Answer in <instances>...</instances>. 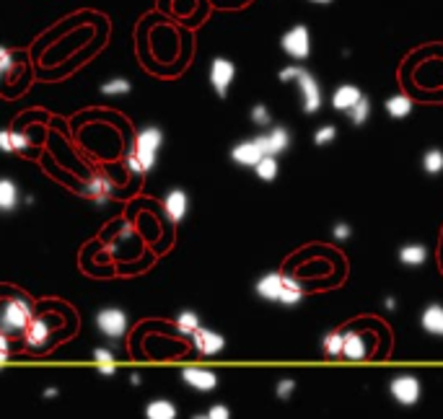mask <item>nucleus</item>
Segmentation results:
<instances>
[{
  "mask_svg": "<svg viewBox=\"0 0 443 419\" xmlns=\"http://www.w3.org/2000/svg\"><path fill=\"white\" fill-rule=\"evenodd\" d=\"M254 290H257L259 298L282 303V306H296L304 298V285L299 280L290 275H280V272H270V275L259 277Z\"/></svg>",
  "mask_w": 443,
  "mask_h": 419,
  "instance_id": "nucleus-1",
  "label": "nucleus"
},
{
  "mask_svg": "<svg viewBox=\"0 0 443 419\" xmlns=\"http://www.w3.org/2000/svg\"><path fill=\"white\" fill-rule=\"evenodd\" d=\"M34 318L32 303L21 298V295H8L0 301V332L6 337H16L24 334L29 321Z\"/></svg>",
  "mask_w": 443,
  "mask_h": 419,
  "instance_id": "nucleus-2",
  "label": "nucleus"
},
{
  "mask_svg": "<svg viewBox=\"0 0 443 419\" xmlns=\"http://www.w3.org/2000/svg\"><path fill=\"white\" fill-rule=\"evenodd\" d=\"M280 80L288 83V80H296L301 88V96H304V111L306 114H314L322 106V88L316 83V78L304 68H282L280 70Z\"/></svg>",
  "mask_w": 443,
  "mask_h": 419,
  "instance_id": "nucleus-3",
  "label": "nucleus"
},
{
  "mask_svg": "<svg viewBox=\"0 0 443 419\" xmlns=\"http://www.w3.org/2000/svg\"><path fill=\"white\" fill-rule=\"evenodd\" d=\"M280 47L285 55H290L293 60H306L311 55V37H308V29L304 24L293 26L288 32L282 34Z\"/></svg>",
  "mask_w": 443,
  "mask_h": 419,
  "instance_id": "nucleus-4",
  "label": "nucleus"
},
{
  "mask_svg": "<svg viewBox=\"0 0 443 419\" xmlns=\"http://www.w3.org/2000/svg\"><path fill=\"white\" fill-rule=\"evenodd\" d=\"M96 329L109 339H120L127 332V313L120 308H101L96 313Z\"/></svg>",
  "mask_w": 443,
  "mask_h": 419,
  "instance_id": "nucleus-5",
  "label": "nucleus"
},
{
  "mask_svg": "<svg viewBox=\"0 0 443 419\" xmlns=\"http://www.w3.org/2000/svg\"><path fill=\"white\" fill-rule=\"evenodd\" d=\"M234 78H236V65L231 63V60L216 57V60L210 63V86L216 88V94L220 96V99H226Z\"/></svg>",
  "mask_w": 443,
  "mask_h": 419,
  "instance_id": "nucleus-6",
  "label": "nucleus"
},
{
  "mask_svg": "<svg viewBox=\"0 0 443 419\" xmlns=\"http://www.w3.org/2000/svg\"><path fill=\"white\" fill-rule=\"evenodd\" d=\"M52 334H55V324H52V318L49 316H39V318H32L29 326H26V344L32 349H42L47 347L49 339H52Z\"/></svg>",
  "mask_w": 443,
  "mask_h": 419,
  "instance_id": "nucleus-7",
  "label": "nucleus"
},
{
  "mask_svg": "<svg viewBox=\"0 0 443 419\" xmlns=\"http://www.w3.org/2000/svg\"><path fill=\"white\" fill-rule=\"evenodd\" d=\"M389 391H392V396H394L402 406H412V404H418L420 399V380L415 378V375H397V378L389 383Z\"/></svg>",
  "mask_w": 443,
  "mask_h": 419,
  "instance_id": "nucleus-8",
  "label": "nucleus"
},
{
  "mask_svg": "<svg viewBox=\"0 0 443 419\" xmlns=\"http://www.w3.org/2000/svg\"><path fill=\"white\" fill-rule=\"evenodd\" d=\"M254 143L259 145V151L265 153V156H280L282 151H288L290 145V135L285 127H273L267 135H259L254 137Z\"/></svg>",
  "mask_w": 443,
  "mask_h": 419,
  "instance_id": "nucleus-9",
  "label": "nucleus"
},
{
  "mask_svg": "<svg viewBox=\"0 0 443 419\" xmlns=\"http://www.w3.org/2000/svg\"><path fill=\"white\" fill-rule=\"evenodd\" d=\"M192 344L194 349L200 352V355L205 357H213L218 355V352H223V347H226V339L220 337L218 332H210V329H197V332L192 334Z\"/></svg>",
  "mask_w": 443,
  "mask_h": 419,
  "instance_id": "nucleus-10",
  "label": "nucleus"
},
{
  "mask_svg": "<svg viewBox=\"0 0 443 419\" xmlns=\"http://www.w3.org/2000/svg\"><path fill=\"white\" fill-rule=\"evenodd\" d=\"M83 192H86L89 197H94V202H96V205H106V202L112 199V194H114V182L106 174H94L89 182H86Z\"/></svg>",
  "mask_w": 443,
  "mask_h": 419,
  "instance_id": "nucleus-11",
  "label": "nucleus"
},
{
  "mask_svg": "<svg viewBox=\"0 0 443 419\" xmlns=\"http://www.w3.org/2000/svg\"><path fill=\"white\" fill-rule=\"evenodd\" d=\"M182 380L194 391H202V394H208L218 386V375L213 370H205V368H187L182 373Z\"/></svg>",
  "mask_w": 443,
  "mask_h": 419,
  "instance_id": "nucleus-12",
  "label": "nucleus"
},
{
  "mask_svg": "<svg viewBox=\"0 0 443 419\" xmlns=\"http://www.w3.org/2000/svg\"><path fill=\"white\" fill-rule=\"evenodd\" d=\"M189 210V197H187V192L182 189H171L166 192V197H163V213L169 218L171 223H179L182 218L187 215Z\"/></svg>",
  "mask_w": 443,
  "mask_h": 419,
  "instance_id": "nucleus-13",
  "label": "nucleus"
},
{
  "mask_svg": "<svg viewBox=\"0 0 443 419\" xmlns=\"http://www.w3.org/2000/svg\"><path fill=\"white\" fill-rule=\"evenodd\" d=\"M231 158H234V163H239V166L254 168L259 161L265 158V153L259 151V145L254 143V140H244V143L234 145V151H231Z\"/></svg>",
  "mask_w": 443,
  "mask_h": 419,
  "instance_id": "nucleus-14",
  "label": "nucleus"
},
{
  "mask_svg": "<svg viewBox=\"0 0 443 419\" xmlns=\"http://www.w3.org/2000/svg\"><path fill=\"white\" fill-rule=\"evenodd\" d=\"M161 145H163V132L158 130V127H143L135 137L137 153H154V156H158Z\"/></svg>",
  "mask_w": 443,
  "mask_h": 419,
  "instance_id": "nucleus-15",
  "label": "nucleus"
},
{
  "mask_svg": "<svg viewBox=\"0 0 443 419\" xmlns=\"http://www.w3.org/2000/svg\"><path fill=\"white\" fill-rule=\"evenodd\" d=\"M361 88L353 86V83H345V86H339L335 94H332V106L337 111H350L358 104V99H361Z\"/></svg>",
  "mask_w": 443,
  "mask_h": 419,
  "instance_id": "nucleus-16",
  "label": "nucleus"
},
{
  "mask_svg": "<svg viewBox=\"0 0 443 419\" xmlns=\"http://www.w3.org/2000/svg\"><path fill=\"white\" fill-rule=\"evenodd\" d=\"M342 355L347 360H363L368 355V347H366V339H363L358 332H345L342 334Z\"/></svg>",
  "mask_w": 443,
  "mask_h": 419,
  "instance_id": "nucleus-17",
  "label": "nucleus"
},
{
  "mask_svg": "<svg viewBox=\"0 0 443 419\" xmlns=\"http://www.w3.org/2000/svg\"><path fill=\"white\" fill-rule=\"evenodd\" d=\"M420 324L425 329L428 334H433V337H443V306L433 303V306H428L423 311V316H420Z\"/></svg>",
  "mask_w": 443,
  "mask_h": 419,
  "instance_id": "nucleus-18",
  "label": "nucleus"
},
{
  "mask_svg": "<svg viewBox=\"0 0 443 419\" xmlns=\"http://www.w3.org/2000/svg\"><path fill=\"white\" fill-rule=\"evenodd\" d=\"M145 419H177V406L169 399H154L145 406Z\"/></svg>",
  "mask_w": 443,
  "mask_h": 419,
  "instance_id": "nucleus-19",
  "label": "nucleus"
},
{
  "mask_svg": "<svg viewBox=\"0 0 443 419\" xmlns=\"http://www.w3.org/2000/svg\"><path fill=\"white\" fill-rule=\"evenodd\" d=\"M156 161L158 158H156L154 153H137L132 148V153L127 156V168L132 174H148V171H154Z\"/></svg>",
  "mask_w": 443,
  "mask_h": 419,
  "instance_id": "nucleus-20",
  "label": "nucleus"
},
{
  "mask_svg": "<svg viewBox=\"0 0 443 419\" xmlns=\"http://www.w3.org/2000/svg\"><path fill=\"white\" fill-rule=\"evenodd\" d=\"M29 148V137L24 132H11V130H0V151L16 153Z\"/></svg>",
  "mask_w": 443,
  "mask_h": 419,
  "instance_id": "nucleus-21",
  "label": "nucleus"
},
{
  "mask_svg": "<svg viewBox=\"0 0 443 419\" xmlns=\"http://www.w3.org/2000/svg\"><path fill=\"white\" fill-rule=\"evenodd\" d=\"M18 205V187L11 179H0V213H11Z\"/></svg>",
  "mask_w": 443,
  "mask_h": 419,
  "instance_id": "nucleus-22",
  "label": "nucleus"
},
{
  "mask_svg": "<svg viewBox=\"0 0 443 419\" xmlns=\"http://www.w3.org/2000/svg\"><path fill=\"white\" fill-rule=\"evenodd\" d=\"M428 259V249L420 244H410V246H402L399 249V261L407 264V267H420V264H425Z\"/></svg>",
  "mask_w": 443,
  "mask_h": 419,
  "instance_id": "nucleus-23",
  "label": "nucleus"
},
{
  "mask_svg": "<svg viewBox=\"0 0 443 419\" xmlns=\"http://www.w3.org/2000/svg\"><path fill=\"white\" fill-rule=\"evenodd\" d=\"M387 111H389V117L404 119L412 111V101L407 99V96L397 94V96H392V99H387Z\"/></svg>",
  "mask_w": 443,
  "mask_h": 419,
  "instance_id": "nucleus-24",
  "label": "nucleus"
},
{
  "mask_svg": "<svg viewBox=\"0 0 443 419\" xmlns=\"http://www.w3.org/2000/svg\"><path fill=\"white\" fill-rule=\"evenodd\" d=\"M200 329V316L194 311H182L177 316V332L185 334V337H192L194 332Z\"/></svg>",
  "mask_w": 443,
  "mask_h": 419,
  "instance_id": "nucleus-25",
  "label": "nucleus"
},
{
  "mask_svg": "<svg viewBox=\"0 0 443 419\" xmlns=\"http://www.w3.org/2000/svg\"><path fill=\"white\" fill-rule=\"evenodd\" d=\"M132 91V83L125 78H112L106 80V83H101V94L104 96H125Z\"/></svg>",
  "mask_w": 443,
  "mask_h": 419,
  "instance_id": "nucleus-26",
  "label": "nucleus"
},
{
  "mask_svg": "<svg viewBox=\"0 0 443 419\" xmlns=\"http://www.w3.org/2000/svg\"><path fill=\"white\" fill-rule=\"evenodd\" d=\"M254 171H257V176L262 182H273L275 176H277V161H275V156H265V158L254 166Z\"/></svg>",
  "mask_w": 443,
  "mask_h": 419,
  "instance_id": "nucleus-27",
  "label": "nucleus"
},
{
  "mask_svg": "<svg viewBox=\"0 0 443 419\" xmlns=\"http://www.w3.org/2000/svg\"><path fill=\"white\" fill-rule=\"evenodd\" d=\"M347 114H350V119H353V125H363V122L368 119V114H371V101H368L366 96H361V99H358V104H355V106L347 111Z\"/></svg>",
  "mask_w": 443,
  "mask_h": 419,
  "instance_id": "nucleus-28",
  "label": "nucleus"
},
{
  "mask_svg": "<svg viewBox=\"0 0 443 419\" xmlns=\"http://www.w3.org/2000/svg\"><path fill=\"white\" fill-rule=\"evenodd\" d=\"M324 352L330 357H337L342 355V332H330L327 337H324Z\"/></svg>",
  "mask_w": 443,
  "mask_h": 419,
  "instance_id": "nucleus-29",
  "label": "nucleus"
},
{
  "mask_svg": "<svg viewBox=\"0 0 443 419\" xmlns=\"http://www.w3.org/2000/svg\"><path fill=\"white\" fill-rule=\"evenodd\" d=\"M423 168L428 174H441L443 171V153L441 151H428L423 158Z\"/></svg>",
  "mask_w": 443,
  "mask_h": 419,
  "instance_id": "nucleus-30",
  "label": "nucleus"
},
{
  "mask_svg": "<svg viewBox=\"0 0 443 419\" xmlns=\"http://www.w3.org/2000/svg\"><path fill=\"white\" fill-rule=\"evenodd\" d=\"M13 68H16V60H13V55H11L6 47H0V78H3V75H11V73H13Z\"/></svg>",
  "mask_w": 443,
  "mask_h": 419,
  "instance_id": "nucleus-31",
  "label": "nucleus"
},
{
  "mask_svg": "<svg viewBox=\"0 0 443 419\" xmlns=\"http://www.w3.org/2000/svg\"><path fill=\"white\" fill-rule=\"evenodd\" d=\"M251 122H254V125H259V127L270 125V109H267L265 104H257V106L251 109Z\"/></svg>",
  "mask_w": 443,
  "mask_h": 419,
  "instance_id": "nucleus-32",
  "label": "nucleus"
},
{
  "mask_svg": "<svg viewBox=\"0 0 443 419\" xmlns=\"http://www.w3.org/2000/svg\"><path fill=\"white\" fill-rule=\"evenodd\" d=\"M335 135H337V130H335L332 125H327V127H322V130H316L314 143L316 145H327V143H332V140H335Z\"/></svg>",
  "mask_w": 443,
  "mask_h": 419,
  "instance_id": "nucleus-33",
  "label": "nucleus"
},
{
  "mask_svg": "<svg viewBox=\"0 0 443 419\" xmlns=\"http://www.w3.org/2000/svg\"><path fill=\"white\" fill-rule=\"evenodd\" d=\"M208 419H231V411H228V406H223V404H216V406L208 409Z\"/></svg>",
  "mask_w": 443,
  "mask_h": 419,
  "instance_id": "nucleus-34",
  "label": "nucleus"
},
{
  "mask_svg": "<svg viewBox=\"0 0 443 419\" xmlns=\"http://www.w3.org/2000/svg\"><path fill=\"white\" fill-rule=\"evenodd\" d=\"M94 360H96V365H114V355L109 352V349H94Z\"/></svg>",
  "mask_w": 443,
  "mask_h": 419,
  "instance_id": "nucleus-35",
  "label": "nucleus"
},
{
  "mask_svg": "<svg viewBox=\"0 0 443 419\" xmlns=\"http://www.w3.org/2000/svg\"><path fill=\"white\" fill-rule=\"evenodd\" d=\"M293 388H296V383L290 378L280 380V383H277V396H280V399H288V396L293 394Z\"/></svg>",
  "mask_w": 443,
  "mask_h": 419,
  "instance_id": "nucleus-36",
  "label": "nucleus"
},
{
  "mask_svg": "<svg viewBox=\"0 0 443 419\" xmlns=\"http://www.w3.org/2000/svg\"><path fill=\"white\" fill-rule=\"evenodd\" d=\"M8 352H11V344H8V337L0 332V365L8 360Z\"/></svg>",
  "mask_w": 443,
  "mask_h": 419,
  "instance_id": "nucleus-37",
  "label": "nucleus"
},
{
  "mask_svg": "<svg viewBox=\"0 0 443 419\" xmlns=\"http://www.w3.org/2000/svg\"><path fill=\"white\" fill-rule=\"evenodd\" d=\"M335 238H337V241H345V238H350V225H345V223H337V225H335Z\"/></svg>",
  "mask_w": 443,
  "mask_h": 419,
  "instance_id": "nucleus-38",
  "label": "nucleus"
},
{
  "mask_svg": "<svg viewBox=\"0 0 443 419\" xmlns=\"http://www.w3.org/2000/svg\"><path fill=\"white\" fill-rule=\"evenodd\" d=\"M99 373L101 375H114V365H99Z\"/></svg>",
  "mask_w": 443,
  "mask_h": 419,
  "instance_id": "nucleus-39",
  "label": "nucleus"
},
{
  "mask_svg": "<svg viewBox=\"0 0 443 419\" xmlns=\"http://www.w3.org/2000/svg\"><path fill=\"white\" fill-rule=\"evenodd\" d=\"M44 396H47V399H55V396H57V388H47V391H44Z\"/></svg>",
  "mask_w": 443,
  "mask_h": 419,
  "instance_id": "nucleus-40",
  "label": "nucleus"
},
{
  "mask_svg": "<svg viewBox=\"0 0 443 419\" xmlns=\"http://www.w3.org/2000/svg\"><path fill=\"white\" fill-rule=\"evenodd\" d=\"M192 419H208V414H194Z\"/></svg>",
  "mask_w": 443,
  "mask_h": 419,
  "instance_id": "nucleus-41",
  "label": "nucleus"
},
{
  "mask_svg": "<svg viewBox=\"0 0 443 419\" xmlns=\"http://www.w3.org/2000/svg\"><path fill=\"white\" fill-rule=\"evenodd\" d=\"M311 3H332V0H311Z\"/></svg>",
  "mask_w": 443,
  "mask_h": 419,
  "instance_id": "nucleus-42",
  "label": "nucleus"
}]
</instances>
